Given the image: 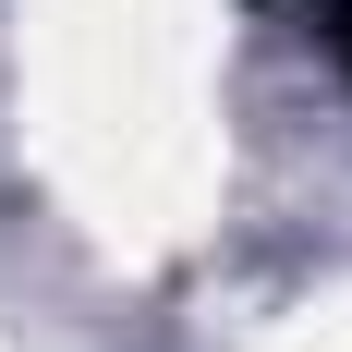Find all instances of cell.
<instances>
[{
    "label": "cell",
    "instance_id": "cell-1",
    "mask_svg": "<svg viewBox=\"0 0 352 352\" xmlns=\"http://www.w3.org/2000/svg\"><path fill=\"white\" fill-rule=\"evenodd\" d=\"M316 12V36H328V61H340V85H352V0H304Z\"/></svg>",
    "mask_w": 352,
    "mask_h": 352
}]
</instances>
